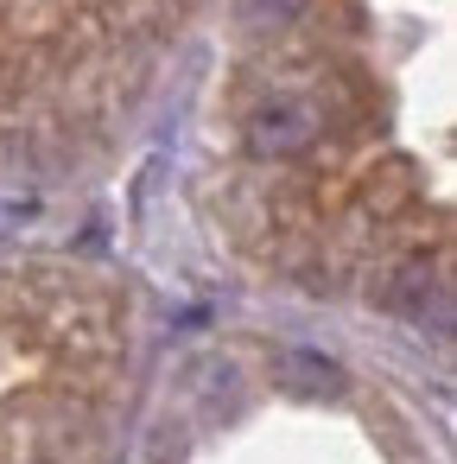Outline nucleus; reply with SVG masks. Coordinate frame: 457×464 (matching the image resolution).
<instances>
[{
  "instance_id": "7ed1b4c3",
  "label": "nucleus",
  "mask_w": 457,
  "mask_h": 464,
  "mask_svg": "<svg viewBox=\"0 0 457 464\" xmlns=\"http://www.w3.org/2000/svg\"><path fill=\"white\" fill-rule=\"evenodd\" d=\"M292 7H305V0H267V14H292Z\"/></svg>"
},
{
  "instance_id": "f03ea898",
  "label": "nucleus",
  "mask_w": 457,
  "mask_h": 464,
  "mask_svg": "<svg viewBox=\"0 0 457 464\" xmlns=\"http://www.w3.org/2000/svg\"><path fill=\"white\" fill-rule=\"evenodd\" d=\"M292 369L305 375V388H337V369L324 356H292Z\"/></svg>"
},
{
  "instance_id": "f257e3e1",
  "label": "nucleus",
  "mask_w": 457,
  "mask_h": 464,
  "mask_svg": "<svg viewBox=\"0 0 457 464\" xmlns=\"http://www.w3.org/2000/svg\"><path fill=\"white\" fill-rule=\"evenodd\" d=\"M311 109L305 102H267L254 121H248V147L254 153H267V160H286V153H299V147H311Z\"/></svg>"
}]
</instances>
